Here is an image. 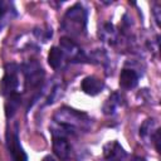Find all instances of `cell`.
<instances>
[{
    "label": "cell",
    "mask_w": 161,
    "mask_h": 161,
    "mask_svg": "<svg viewBox=\"0 0 161 161\" xmlns=\"http://www.w3.org/2000/svg\"><path fill=\"white\" fill-rule=\"evenodd\" d=\"M63 29L70 34L79 35L84 33L87 25V13L82 5L75 4L68 9L63 19Z\"/></svg>",
    "instance_id": "1"
},
{
    "label": "cell",
    "mask_w": 161,
    "mask_h": 161,
    "mask_svg": "<svg viewBox=\"0 0 161 161\" xmlns=\"http://www.w3.org/2000/svg\"><path fill=\"white\" fill-rule=\"evenodd\" d=\"M18 67L15 64H8L5 67V75L0 80V91L4 96H10L15 93L18 88Z\"/></svg>",
    "instance_id": "2"
},
{
    "label": "cell",
    "mask_w": 161,
    "mask_h": 161,
    "mask_svg": "<svg viewBox=\"0 0 161 161\" xmlns=\"http://www.w3.org/2000/svg\"><path fill=\"white\" fill-rule=\"evenodd\" d=\"M8 148L11 153L14 161H28V156L24 152L23 147L20 146V142H19L16 133H13L8 137Z\"/></svg>",
    "instance_id": "3"
},
{
    "label": "cell",
    "mask_w": 161,
    "mask_h": 161,
    "mask_svg": "<svg viewBox=\"0 0 161 161\" xmlns=\"http://www.w3.org/2000/svg\"><path fill=\"white\" fill-rule=\"evenodd\" d=\"M103 82L96 77H86L82 80V91L89 96H97L103 89Z\"/></svg>",
    "instance_id": "4"
},
{
    "label": "cell",
    "mask_w": 161,
    "mask_h": 161,
    "mask_svg": "<svg viewBox=\"0 0 161 161\" xmlns=\"http://www.w3.org/2000/svg\"><path fill=\"white\" fill-rule=\"evenodd\" d=\"M53 151L60 160H67L70 153V146L63 136H53Z\"/></svg>",
    "instance_id": "5"
},
{
    "label": "cell",
    "mask_w": 161,
    "mask_h": 161,
    "mask_svg": "<svg viewBox=\"0 0 161 161\" xmlns=\"http://www.w3.org/2000/svg\"><path fill=\"white\" fill-rule=\"evenodd\" d=\"M24 72H25V75H26V80L30 82V84L35 86V84H39L42 82V78H43V72H42V68L40 65L36 63V62H33V63H29L24 67Z\"/></svg>",
    "instance_id": "6"
},
{
    "label": "cell",
    "mask_w": 161,
    "mask_h": 161,
    "mask_svg": "<svg viewBox=\"0 0 161 161\" xmlns=\"http://www.w3.org/2000/svg\"><path fill=\"white\" fill-rule=\"evenodd\" d=\"M138 83V75L132 69H122L119 74V86L125 89L135 88Z\"/></svg>",
    "instance_id": "7"
},
{
    "label": "cell",
    "mask_w": 161,
    "mask_h": 161,
    "mask_svg": "<svg viewBox=\"0 0 161 161\" xmlns=\"http://www.w3.org/2000/svg\"><path fill=\"white\" fill-rule=\"evenodd\" d=\"M104 157L109 161H119L121 156H125L123 148L117 142H109L104 146Z\"/></svg>",
    "instance_id": "8"
},
{
    "label": "cell",
    "mask_w": 161,
    "mask_h": 161,
    "mask_svg": "<svg viewBox=\"0 0 161 161\" xmlns=\"http://www.w3.org/2000/svg\"><path fill=\"white\" fill-rule=\"evenodd\" d=\"M20 101H21L20 94H18L16 92L8 96V101L5 102V116L8 118L13 117L16 113V111L19 109V106H20Z\"/></svg>",
    "instance_id": "9"
},
{
    "label": "cell",
    "mask_w": 161,
    "mask_h": 161,
    "mask_svg": "<svg viewBox=\"0 0 161 161\" xmlns=\"http://www.w3.org/2000/svg\"><path fill=\"white\" fill-rule=\"evenodd\" d=\"M63 50L58 47H53L50 50H49V54H48V63L52 68L57 69L60 67L62 62H63Z\"/></svg>",
    "instance_id": "10"
},
{
    "label": "cell",
    "mask_w": 161,
    "mask_h": 161,
    "mask_svg": "<svg viewBox=\"0 0 161 161\" xmlns=\"http://www.w3.org/2000/svg\"><path fill=\"white\" fill-rule=\"evenodd\" d=\"M60 49L63 50H65L68 54H70L72 53V55H73V58H75V57H79L80 54H82V52H80V49L75 45V43H73L70 39H68V38H62L60 39Z\"/></svg>",
    "instance_id": "11"
},
{
    "label": "cell",
    "mask_w": 161,
    "mask_h": 161,
    "mask_svg": "<svg viewBox=\"0 0 161 161\" xmlns=\"http://www.w3.org/2000/svg\"><path fill=\"white\" fill-rule=\"evenodd\" d=\"M114 98H116V94H113L112 97H109V98L107 99V102H106V104H104V107H103L104 113L111 114V113L114 112V108H116V106L118 104V102H117Z\"/></svg>",
    "instance_id": "12"
},
{
    "label": "cell",
    "mask_w": 161,
    "mask_h": 161,
    "mask_svg": "<svg viewBox=\"0 0 161 161\" xmlns=\"http://www.w3.org/2000/svg\"><path fill=\"white\" fill-rule=\"evenodd\" d=\"M160 136H161V130H156L155 135H153V142H155V147L157 150V152H160Z\"/></svg>",
    "instance_id": "13"
},
{
    "label": "cell",
    "mask_w": 161,
    "mask_h": 161,
    "mask_svg": "<svg viewBox=\"0 0 161 161\" xmlns=\"http://www.w3.org/2000/svg\"><path fill=\"white\" fill-rule=\"evenodd\" d=\"M42 161H55V160H54L52 156H45V157H44Z\"/></svg>",
    "instance_id": "14"
},
{
    "label": "cell",
    "mask_w": 161,
    "mask_h": 161,
    "mask_svg": "<svg viewBox=\"0 0 161 161\" xmlns=\"http://www.w3.org/2000/svg\"><path fill=\"white\" fill-rule=\"evenodd\" d=\"M5 13V9H4V6H3V4L0 3V16H3V14Z\"/></svg>",
    "instance_id": "15"
}]
</instances>
